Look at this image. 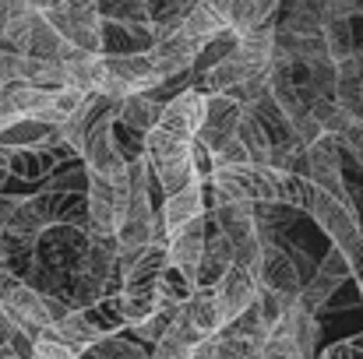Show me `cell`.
Here are the masks:
<instances>
[{"mask_svg": "<svg viewBox=\"0 0 363 359\" xmlns=\"http://www.w3.org/2000/svg\"><path fill=\"white\" fill-rule=\"evenodd\" d=\"M230 25L223 21V14L208 4V0H198L194 7H191V14L184 18V25H180V32H187L191 39H198L201 46H208L219 32H226Z\"/></svg>", "mask_w": 363, "mask_h": 359, "instance_id": "obj_23", "label": "cell"}, {"mask_svg": "<svg viewBox=\"0 0 363 359\" xmlns=\"http://www.w3.org/2000/svg\"><path fill=\"white\" fill-rule=\"evenodd\" d=\"M201 42L198 39H191L187 32H173L169 39H162V42H155L148 53H152V64H155V71H159V78L166 81V78H177V74H191L194 71V64H198V57H201Z\"/></svg>", "mask_w": 363, "mask_h": 359, "instance_id": "obj_12", "label": "cell"}, {"mask_svg": "<svg viewBox=\"0 0 363 359\" xmlns=\"http://www.w3.org/2000/svg\"><path fill=\"white\" fill-rule=\"evenodd\" d=\"M307 162H311V173L307 176L321 190H328L339 201H346V205L357 208V201H353V194L346 187V176H342V141L335 134H321L314 144H307Z\"/></svg>", "mask_w": 363, "mask_h": 359, "instance_id": "obj_4", "label": "cell"}, {"mask_svg": "<svg viewBox=\"0 0 363 359\" xmlns=\"http://www.w3.org/2000/svg\"><path fill=\"white\" fill-rule=\"evenodd\" d=\"M237 137H240V144L247 148L250 162H257V166H272V159H275V141H272L268 127L254 117L250 110L243 113L240 127H237Z\"/></svg>", "mask_w": 363, "mask_h": 359, "instance_id": "obj_22", "label": "cell"}, {"mask_svg": "<svg viewBox=\"0 0 363 359\" xmlns=\"http://www.w3.org/2000/svg\"><path fill=\"white\" fill-rule=\"evenodd\" d=\"M71 159H78V152H74L64 137L46 141V144H32V148H14L11 176L28 180V183H35V180H50V176H53L64 162H71Z\"/></svg>", "mask_w": 363, "mask_h": 359, "instance_id": "obj_7", "label": "cell"}, {"mask_svg": "<svg viewBox=\"0 0 363 359\" xmlns=\"http://www.w3.org/2000/svg\"><path fill=\"white\" fill-rule=\"evenodd\" d=\"M64 0H35V11H50V7H60Z\"/></svg>", "mask_w": 363, "mask_h": 359, "instance_id": "obj_38", "label": "cell"}, {"mask_svg": "<svg viewBox=\"0 0 363 359\" xmlns=\"http://www.w3.org/2000/svg\"><path fill=\"white\" fill-rule=\"evenodd\" d=\"M198 292V282L194 278H187L180 268H166L162 271V278H159V296H162V303L166 307H184L191 296Z\"/></svg>", "mask_w": 363, "mask_h": 359, "instance_id": "obj_26", "label": "cell"}, {"mask_svg": "<svg viewBox=\"0 0 363 359\" xmlns=\"http://www.w3.org/2000/svg\"><path fill=\"white\" fill-rule=\"evenodd\" d=\"M311 113L321 123L325 134H346L350 127H357V123L350 120V113L339 106V99H311Z\"/></svg>", "mask_w": 363, "mask_h": 359, "instance_id": "obj_29", "label": "cell"}, {"mask_svg": "<svg viewBox=\"0 0 363 359\" xmlns=\"http://www.w3.org/2000/svg\"><path fill=\"white\" fill-rule=\"evenodd\" d=\"M311 219L318 222V229L332 239L335 246H342L346 239H353V237H360L363 233L357 208H353V205H346V201H339L335 194H328V190H321V187L314 190Z\"/></svg>", "mask_w": 363, "mask_h": 359, "instance_id": "obj_8", "label": "cell"}, {"mask_svg": "<svg viewBox=\"0 0 363 359\" xmlns=\"http://www.w3.org/2000/svg\"><path fill=\"white\" fill-rule=\"evenodd\" d=\"M243 113H247V106H243L237 96H230V92L205 96V127H201L198 141H201L208 152H212V148H219L226 137H233V134H237Z\"/></svg>", "mask_w": 363, "mask_h": 359, "instance_id": "obj_9", "label": "cell"}, {"mask_svg": "<svg viewBox=\"0 0 363 359\" xmlns=\"http://www.w3.org/2000/svg\"><path fill=\"white\" fill-rule=\"evenodd\" d=\"M328 0H293L289 14L282 18V28L296 35H321L328 25Z\"/></svg>", "mask_w": 363, "mask_h": 359, "instance_id": "obj_20", "label": "cell"}, {"mask_svg": "<svg viewBox=\"0 0 363 359\" xmlns=\"http://www.w3.org/2000/svg\"><path fill=\"white\" fill-rule=\"evenodd\" d=\"M321 356L325 359H363V331L353 335V338H342V342L328 346Z\"/></svg>", "mask_w": 363, "mask_h": 359, "instance_id": "obj_32", "label": "cell"}, {"mask_svg": "<svg viewBox=\"0 0 363 359\" xmlns=\"http://www.w3.org/2000/svg\"><path fill=\"white\" fill-rule=\"evenodd\" d=\"M346 278H353V271H350V261H346V253L332 243V250L321 257V264H318V271L303 282V292H300V307L303 310H311V314H321L328 303H332V296L346 285Z\"/></svg>", "mask_w": 363, "mask_h": 359, "instance_id": "obj_5", "label": "cell"}, {"mask_svg": "<svg viewBox=\"0 0 363 359\" xmlns=\"http://www.w3.org/2000/svg\"><path fill=\"white\" fill-rule=\"evenodd\" d=\"M335 137L342 141V152L353 155V162L363 169V127H350L346 134H335Z\"/></svg>", "mask_w": 363, "mask_h": 359, "instance_id": "obj_33", "label": "cell"}, {"mask_svg": "<svg viewBox=\"0 0 363 359\" xmlns=\"http://www.w3.org/2000/svg\"><path fill=\"white\" fill-rule=\"evenodd\" d=\"M233 268V239L226 233H212L208 246H205V257H201V268H198V289H216Z\"/></svg>", "mask_w": 363, "mask_h": 359, "instance_id": "obj_18", "label": "cell"}, {"mask_svg": "<svg viewBox=\"0 0 363 359\" xmlns=\"http://www.w3.org/2000/svg\"><path fill=\"white\" fill-rule=\"evenodd\" d=\"M360 300H363V289H360Z\"/></svg>", "mask_w": 363, "mask_h": 359, "instance_id": "obj_42", "label": "cell"}, {"mask_svg": "<svg viewBox=\"0 0 363 359\" xmlns=\"http://www.w3.org/2000/svg\"><path fill=\"white\" fill-rule=\"evenodd\" d=\"M212 222L219 233L240 243V239H250L257 237V219H254V201H219L208 208Z\"/></svg>", "mask_w": 363, "mask_h": 359, "instance_id": "obj_16", "label": "cell"}, {"mask_svg": "<svg viewBox=\"0 0 363 359\" xmlns=\"http://www.w3.org/2000/svg\"><path fill=\"white\" fill-rule=\"evenodd\" d=\"M332 18H363V0H328Z\"/></svg>", "mask_w": 363, "mask_h": 359, "instance_id": "obj_34", "label": "cell"}, {"mask_svg": "<svg viewBox=\"0 0 363 359\" xmlns=\"http://www.w3.org/2000/svg\"><path fill=\"white\" fill-rule=\"evenodd\" d=\"M201 342H205V335L187 321V314L180 307V314L169 324V331L159 338V346H152V359H194V349Z\"/></svg>", "mask_w": 363, "mask_h": 359, "instance_id": "obj_17", "label": "cell"}, {"mask_svg": "<svg viewBox=\"0 0 363 359\" xmlns=\"http://www.w3.org/2000/svg\"><path fill=\"white\" fill-rule=\"evenodd\" d=\"M14 328H18V324L7 317V310H4V303H0V349H4V346H11V335H14Z\"/></svg>", "mask_w": 363, "mask_h": 359, "instance_id": "obj_36", "label": "cell"}, {"mask_svg": "<svg viewBox=\"0 0 363 359\" xmlns=\"http://www.w3.org/2000/svg\"><path fill=\"white\" fill-rule=\"evenodd\" d=\"M257 296H261V282L250 275V271H243V268H230V275L216 285V300H219V314H223V328L226 324H233V321H240L243 314L257 303Z\"/></svg>", "mask_w": 363, "mask_h": 359, "instance_id": "obj_11", "label": "cell"}, {"mask_svg": "<svg viewBox=\"0 0 363 359\" xmlns=\"http://www.w3.org/2000/svg\"><path fill=\"white\" fill-rule=\"evenodd\" d=\"M18 205H21V198H18V194H0V229H7V222L14 219Z\"/></svg>", "mask_w": 363, "mask_h": 359, "instance_id": "obj_35", "label": "cell"}, {"mask_svg": "<svg viewBox=\"0 0 363 359\" xmlns=\"http://www.w3.org/2000/svg\"><path fill=\"white\" fill-rule=\"evenodd\" d=\"M21 81L39 85V89H64L67 85V71L60 60H46V57H28L21 64Z\"/></svg>", "mask_w": 363, "mask_h": 359, "instance_id": "obj_25", "label": "cell"}, {"mask_svg": "<svg viewBox=\"0 0 363 359\" xmlns=\"http://www.w3.org/2000/svg\"><path fill=\"white\" fill-rule=\"evenodd\" d=\"M92 353H99L103 359H152V353L145 349V342L127 338V335H106L92 346Z\"/></svg>", "mask_w": 363, "mask_h": 359, "instance_id": "obj_28", "label": "cell"}, {"mask_svg": "<svg viewBox=\"0 0 363 359\" xmlns=\"http://www.w3.org/2000/svg\"><path fill=\"white\" fill-rule=\"evenodd\" d=\"M205 187H208V180H205V176H194L187 187H180L177 194L166 198V205H162V219H166V233H169V237L180 233V229H187L194 219L208 215Z\"/></svg>", "mask_w": 363, "mask_h": 359, "instance_id": "obj_13", "label": "cell"}, {"mask_svg": "<svg viewBox=\"0 0 363 359\" xmlns=\"http://www.w3.org/2000/svg\"><path fill=\"white\" fill-rule=\"evenodd\" d=\"M14 359H18V356H14Z\"/></svg>", "mask_w": 363, "mask_h": 359, "instance_id": "obj_44", "label": "cell"}, {"mask_svg": "<svg viewBox=\"0 0 363 359\" xmlns=\"http://www.w3.org/2000/svg\"><path fill=\"white\" fill-rule=\"evenodd\" d=\"M11 162H14V148L0 144V169H7V173H11Z\"/></svg>", "mask_w": 363, "mask_h": 359, "instance_id": "obj_37", "label": "cell"}, {"mask_svg": "<svg viewBox=\"0 0 363 359\" xmlns=\"http://www.w3.org/2000/svg\"><path fill=\"white\" fill-rule=\"evenodd\" d=\"M177 314H180V307H162V310H155L148 321L134 324L130 335H134L138 342H145V346H159V338L169 331V324L177 321Z\"/></svg>", "mask_w": 363, "mask_h": 359, "instance_id": "obj_30", "label": "cell"}, {"mask_svg": "<svg viewBox=\"0 0 363 359\" xmlns=\"http://www.w3.org/2000/svg\"><path fill=\"white\" fill-rule=\"evenodd\" d=\"M89 246H92V233H89V229H78V226H50V229L39 237V243H35V253H39L50 268L74 275L78 264H82V257L89 253Z\"/></svg>", "mask_w": 363, "mask_h": 359, "instance_id": "obj_6", "label": "cell"}, {"mask_svg": "<svg viewBox=\"0 0 363 359\" xmlns=\"http://www.w3.org/2000/svg\"><path fill=\"white\" fill-rule=\"evenodd\" d=\"M318 359H325V356H318Z\"/></svg>", "mask_w": 363, "mask_h": 359, "instance_id": "obj_43", "label": "cell"}, {"mask_svg": "<svg viewBox=\"0 0 363 359\" xmlns=\"http://www.w3.org/2000/svg\"><path fill=\"white\" fill-rule=\"evenodd\" d=\"M339 250H342V253H346V261H350L353 282L363 289V233H360V237H353V239H346Z\"/></svg>", "mask_w": 363, "mask_h": 359, "instance_id": "obj_31", "label": "cell"}, {"mask_svg": "<svg viewBox=\"0 0 363 359\" xmlns=\"http://www.w3.org/2000/svg\"><path fill=\"white\" fill-rule=\"evenodd\" d=\"M4 57H7V46H0V85H4Z\"/></svg>", "mask_w": 363, "mask_h": 359, "instance_id": "obj_40", "label": "cell"}, {"mask_svg": "<svg viewBox=\"0 0 363 359\" xmlns=\"http://www.w3.org/2000/svg\"><path fill=\"white\" fill-rule=\"evenodd\" d=\"M184 314H187V321H191L205 338H212V335L223 331V314H219L216 289H198V292L184 303Z\"/></svg>", "mask_w": 363, "mask_h": 359, "instance_id": "obj_21", "label": "cell"}, {"mask_svg": "<svg viewBox=\"0 0 363 359\" xmlns=\"http://www.w3.org/2000/svg\"><path fill=\"white\" fill-rule=\"evenodd\" d=\"M7 176H11V173H7V169H0V183H4V180H7Z\"/></svg>", "mask_w": 363, "mask_h": 359, "instance_id": "obj_41", "label": "cell"}, {"mask_svg": "<svg viewBox=\"0 0 363 359\" xmlns=\"http://www.w3.org/2000/svg\"><path fill=\"white\" fill-rule=\"evenodd\" d=\"M117 226H121L117 183L92 176V183H89V233L92 237H117Z\"/></svg>", "mask_w": 363, "mask_h": 359, "instance_id": "obj_14", "label": "cell"}, {"mask_svg": "<svg viewBox=\"0 0 363 359\" xmlns=\"http://www.w3.org/2000/svg\"><path fill=\"white\" fill-rule=\"evenodd\" d=\"M67 7H99V0H64Z\"/></svg>", "mask_w": 363, "mask_h": 359, "instance_id": "obj_39", "label": "cell"}, {"mask_svg": "<svg viewBox=\"0 0 363 359\" xmlns=\"http://www.w3.org/2000/svg\"><path fill=\"white\" fill-rule=\"evenodd\" d=\"M67 39L50 25V18L43 11H35L32 18V35H28V57H46V60H60Z\"/></svg>", "mask_w": 363, "mask_h": 359, "instance_id": "obj_24", "label": "cell"}, {"mask_svg": "<svg viewBox=\"0 0 363 359\" xmlns=\"http://www.w3.org/2000/svg\"><path fill=\"white\" fill-rule=\"evenodd\" d=\"M117 120H121V103L99 120L92 130H89V141H85V166L92 176H103L110 183H117L121 176H127V155L121 152V141H117Z\"/></svg>", "mask_w": 363, "mask_h": 359, "instance_id": "obj_2", "label": "cell"}, {"mask_svg": "<svg viewBox=\"0 0 363 359\" xmlns=\"http://www.w3.org/2000/svg\"><path fill=\"white\" fill-rule=\"evenodd\" d=\"M162 113H166V103L155 99L152 92H134V96H127L121 103V123L141 130V134H148L162 120Z\"/></svg>", "mask_w": 363, "mask_h": 359, "instance_id": "obj_19", "label": "cell"}, {"mask_svg": "<svg viewBox=\"0 0 363 359\" xmlns=\"http://www.w3.org/2000/svg\"><path fill=\"white\" fill-rule=\"evenodd\" d=\"M201 127H205V92L191 85L173 103H166L162 120L145 134V152L152 159L155 180H159L166 198L177 194L180 187H187L198 176L194 141H198Z\"/></svg>", "mask_w": 363, "mask_h": 359, "instance_id": "obj_1", "label": "cell"}, {"mask_svg": "<svg viewBox=\"0 0 363 359\" xmlns=\"http://www.w3.org/2000/svg\"><path fill=\"white\" fill-rule=\"evenodd\" d=\"M208 219L212 215H201L187 229H180V233L169 237V264L180 268L194 282H198V268H201V257H205V246H208V233H205Z\"/></svg>", "mask_w": 363, "mask_h": 359, "instance_id": "obj_15", "label": "cell"}, {"mask_svg": "<svg viewBox=\"0 0 363 359\" xmlns=\"http://www.w3.org/2000/svg\"><path fill=\"white\" fill-rule=\"evenodd\" d=\"M257 282H261V289H272V292H282V296H300L303 292V275H300L296 261L289 257V250L279 239L264 243Z\"/></svg>", "mask_w": 363, "mask_h": 359, "instance_id": "obj_10", "label": "cell"}, {"mask_svg": "<svg viewBox=\"0 0 363 359\" xmlns=\"http://www.w3.org/2000/svg\"><path fill=\"white\" fill-rule=\"evenodd\" d=\"M50 18V25L71 42V46H82L89 53H106V18L99 7H50L43 11Z\"/></svg>", "mask_w": 363, "mask_h": 359, "instance_id": "obj_3", "label": "cell"}, {"mask_svg": "<svg viewBox=\"0 0 363 359\" xmlns=\"http://www.w3.org/2000/svg\"><path fill=\"white\" fill-rule=\"evenodd\" d=\"M325 42L332 60H350L357 53V39H353V18H328L325 25Z\"/></svg>", "mask_w": 363, "mask_h": 359, "instance_id": "obj_27", "label": "cell"}]
</instances>
